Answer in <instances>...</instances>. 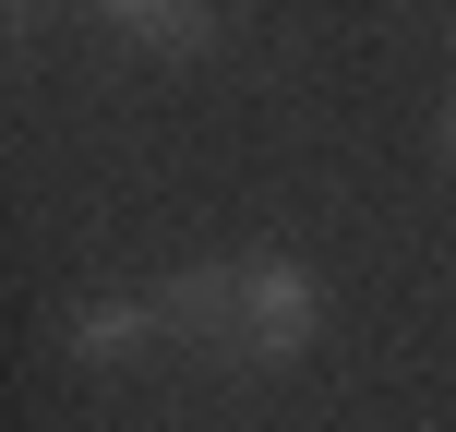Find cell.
Here are the masks:
<instances>
[{
  "mask_svg": "<svg viewBox=\"0 0 456 432\" xmlns=\"http://www.w3.org/2000/svg\"><path fill=\"white\" fill-rule=\"evenodd\" d=\"M157 300H168V337H181L192 361H216V372H289V361H313L324 313H337V300H324V265L313 252H276V240L216 252V265H168Z\"/></svg>",
  "mask_w": 456,
  "mask_h": 432,
  "instance_id": "cell-1",
  "label": "cell"
},
{
  "mask_svg": "<svg viewBox=\"0 0 456 432\" xmlns=\"http://www.w3.org/2000/svg\"><path fill=\"white\" fill-rule=\"evenodd\" d=\"M61 348H72V372H144V361H168V300L157 289H85L61 313Z\"/></svg>",
  "mask_w": 456,
  "mask_h": 432,
  "instance_id": "cell-2",
  "label": "cell"
},
{
  "mask_svg": "<svg viewBox=\"0 0 456 432\" xmlns=\"http://www.w3.org/2000/svg\"><path fill=\"white\" fill-rule=\"evenodd\" d=\"M96 24H109L120 48H144V61H192V48L216 37V0H85Z\"/></svg>",
  "mask_w": 456,
  "mask_h": 432,
  "instance_id": "cell-3",
  "label": "cell"
},
{
  "mask_svg": "<svg viewBox=\"0 0 456 432\" xmlns=\"http://www.w3.org/2000/svg\"><path fill=\"white\" fill-rule=\"evenodd\" d=\"M444 168H456V96H444Z\"/></svg>",
  "mask_w": 456,
  "mask_h": 432,
  "instance_id": "cell-4",
  "label": "cell"
},
{
  "mask_svg": "<svg viewBox=\"0 0 456 432\" xmlns=\"http://www.w3.org/2000/svg\"><path fill=\"white\" fill-rule=\"evenodd\" d=\"M0 12H12V24H24V12H37V0H0Z\"/></svg>",
  "mask_w": 456,
  "mask_h": 432,
  "instance_id": "cell-5",
  "label": "cell"
}]
</instances>
